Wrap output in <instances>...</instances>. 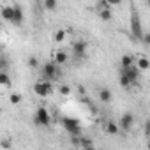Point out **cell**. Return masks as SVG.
Segmentation results:
<instances>
[{
    "label": "cell",
    "mask_w": 150,
    "mask_h": 150,
    "mask_svg": "<svg viewBox=\"0 0 150 150\" xmlns=\"http://www.w3.org/2000/svg\"><path fill=\"white\" fill-rule=\"evenodd\" d=\"M60 78V69L55 62H46L41 71V81H57Z\"/></svg>",
    "instance_id": "obj_1"
},
{
    "label": "cell",
    "mask_w": 150,
    "mask_h": 150,
    "mask_svg": "<svg viewBox=\"0 0 150 150\" xmlns=\"http://www.w3.org/2000/svg\"><path fill=\"white\" fill-rule=\"evenodd\" d=\"M131 34H132V37H134L136 41H143L145 32H143L141 18H139L138 11H134V9H132V14H131Z\"/></svg>",
    "instance_id": "obj_2"
},
{
    "label": "cell",
    "mask_w": 150,
    "mask_h": 150,
    "mask_svg": "<svg viewBox=\"0 0 150 150\" xmlns=\"http://www.w3.org/2000/svg\"><path fill=\"white\" fill-rule=\"evenodd\" d=\"M62 127L71 134V136H80L81 134V125L76 118H71V117H64L62 118Z\"/></svg>",
    "instance_id": "obj_3"
},
{
    "label": "cell",
    "mask_w": 150,
    "mask_h": 150,
    "mask_svg": "<svg viewBox=\"0 0 150 150\" xmlns=\"http://www.w3.org/2000/svg\"><path fill=\"white\" fill-rule=\"evenodd\" d=\"M34 122L37 124V125H42V127H48L50 124H51V118H50V113H48V110L46 108H37V111H35V117H34Z\"/></svg>",
    "instance_id": "obj_4"
},
{
    "label": "cell",
    "mask_w": 150,
    "mask_h": 150,
    "mask_svg": "<svg viewBox=\"0 0 150 150\" xmlns=\"http://www.w3.org/2000/svg\"><path fill=\"white\" fill-rule=\"evenodd\" d=\"M87 42L85 41H76V42H72V57L76 58V60H83L87 57Z\"/></svg>",
    "instance_id": "obj_5"
},
{
    "label": "cell",
    "mask_w": 150,
    "mask_h": 150,
    "mask_svg": "<svg viewBox=\"0 0 150 150\" xmlns=\"http://www.w3.org/2000/svg\"><path fill=\"white\" fill-rule=\"evenodd\" d=\"M34 92L39 96V97H46V96H50L51 92H53V87H51V83L50 81H35V85H34Z\"/></svg>",
    "instance_id": "obj_6"
},
{
    "label": "cell",
    "mask_w": 150,
    "mask_h": 150,
    "mask_svg": "<svg viewBox=\"0 0 150 150\" xmlns=\"http://www.w3.org/2000/svg\"><path fill=\"white\" fill-rule=\"evenodd\" d=\"M132 125H134V115H132L131 111L124 113V115L120 117L118 127H120V129H124V131H129V129H132Z\"/></svg>",
    "instance_id": "obj_7"
},
{
    "label": "cell",
    "mask_w": 150,
    "mask_h": 150,
    "mask_svg": "<svg viewBox=\"0 0 150 150\" xmlns=\"http://www.w3.org/2000/svg\"><path fill=\"white\" fill-rule=\"evenodd\" d=\"M139 72H141V71H139L138 67L132 65V67H125V69H122V71H120V76H127L132 83H136L138 78H139Z\"/></svg>",
    "instance_id": "obj_8"
},
{
    "label": "cell",
    "mask_w": 150,
    "mask_h": 150,
    "mask_svg": "<svg viewBox=\"0 0 150 150\" xmlns=\"http://www.w3.org/2000/svg\"><path fill=\"white\" fill-rule=\"evenodd\" d=\"M14 7V16H13V25L14 27H20L21 23H23V20H25V14H23V9H21V6H18V4H14L13 6Z\"/></svg>",
    "instance_id": "obj_9"
},
{
    "label": "cell",
    "mask_w": 150,
    "mask_h": 150,
    "mask_svg": "<svg viewBox=\"0 0 150 150\" xmlns=\"http://www.w3.org/2000/svg\"><path fill=\"white\" fill-rule=\"evenodd\" d=\"M0 14H2V18L6 21H13V16H14V7L13 6H4L2 9H0Z\"/></svg>",
    "instance_id": "obj_10"
},
{
    "label": "cell",
    "mask_w": 150,
    "mask_h": 150,
    "mask_svg": "<svg viewBox=\"0 0 150 150\" xmlns=\"http://www.w3.org/2000/svg\"><path fill=\"white\" fill-rule=\"evenodd\" d=\"M111 99H113L111 90H108V88H101V90H99V101H101V103L106 104V103H110Z\"/></svg>",
    "instance_id": "obj_11"
},
{
    "label": "cell",
    "mask_w": 150,
    "mask_h": 150,
    "mask_svg": "<svg viewBox=\"0 0 150 150\" xmlns=\"http://www.w3.org/2000/svg\"><path fill=\"white\" fill-rule=\"evenodd\" d=\"M67 62V53L65 51H57L55 53V64L60 65V64H65Z\"/></svg>",
    "instance_id": "obj_12"
},
{
    "label": "cell",
    "mask_w": 150,
    "mask_h": 150,
    "mask_svg": "<svg viewBox=\"0 0 150 150\" xmlns=\"http://www.w3.org/2000/svg\"><path fill=\"white\" fill-rule=\"evenodd\" d=\"M118 131H120V127H118L115 122H108V124H106V132H108V134H113V136H115V134H118Z\"/></svg>",
    "instance_id": "obj_13"
},
{
    "label": "cell",
    "mask_w": 150,
    "mask_h": 150,
    "mask_svg": "<svg viewBox=\"0 0 150 150\" xmlns=\"http://www.w3.org/2000/svg\"><path fill=\"white\" fill-rule=\"evenodd\" d=\"M99 18H101L103 21H110V20L113 18L111 9H103V11H99Z\"/></svg>",
    "instance_id": "obj_14"
},
{
    "label": "cell",
    "mask_w": 150,
    "mask_h": 150,
    "mask_svg": "<svg viewBox=\"0 0 150 150\" xmlns=\"http://www.w3.org/2000/svg\"><path fill=\"white\" fill-rule=\"evenodd\" d=\"M42 7L48 9V11H55V9L58 7V4H57V0H44V2H42Z\"/></svg>",
    "instance_id": "obj_15"
},
{
    "label": "cell",
    "mask_w": 150,
    "mask_h": 150,
    "mask_svg": "<svg viewBox=\"0 0 150 150\" xmlns=\"http://www.w3.org/2000/svg\"><path fill=\"white\" fill-rule=\"evenodd\" d=\"M150 67V62H148V58H145V57H139V60H138V69L139 71H146Z\"/></svg>",
    "instance_id": "obj_16"
},
{
    "label": "cell",
    "mask_w": 150,
    "mask_h": 150,
    "mask_svg": "<svg viewBox=\"0 0 150 150\" xmlns=\"http://www.w3.org/2000/svg\"><path fill=\"white\" fill-rule=\"evenodd\" d=\"M0 85L4 87H11V78L7 72H0Z\"/></svg>",
    "instance_id": "obj_17"
},
{
    "label": "cell",
    "mask_w": 150,
    "mask_h": 150,
    "mask_svg": "<svg viewBox=\"0 0 150 150\" xmlns=\"http://www.w3.org/2000/svg\"><path fill=\"white\" fill-rule=\"evenodd\" d=\"M120 62H122V69H125V67H132V57H131V55H124Z\"/></svg>",
    "instance_id": "obj_18"
},
{
    "label": "cell",
    "mask_w": 150,
    "mask_h": 150,
    "mask_svg": "<svg viewBox=\"0 0 150 150\" xmlns=\"http://www.w3.org/2000/svg\"><path fill=\"white\" fill-rule=\"evenodd\" d=\"M53 39H55V42H62V41L65 39V32H64L62 28H58V30L55 32V35H53Z\"/></svg>",
    "instance_id": "obj_19"
},
{
    "label": "cell",
    "mask_w": 150,
    "mask_h": 150,
    "mask_svg": "<svg viewBox=\"0 0 150 150\" xmlns=\"http://www.w3.org/2000/svg\"><path fill=\"white\" fill-rule=\"evenodd\" d=\"M132 85V81L127 78V76H120V87H124V88H129Z\"/></svg>",
    "instance_id": "obj_20"
},
{
    "label": "cell",
    "mask_w": 150,
    "mask_h": 150,
    "mask_svg": "<svg viewBox=\"0 0 150 150\" xmlns=\"http://www.w3.org/2000/svg\"><path fill=\"white\" fill-rule=\"evenodd\" d=\"M0 71L7 72V57H0Z\"/></svg>",
    "instance_id": "obj_21"
},
{
    "label": "cell",
    "mask_w": 150,
    "mask_h": 150,
    "mask_svg": "<svg viewBox=\"0 0 150 150\" xmlns=\"http://www.w3.org/2000/svg\"><path fill=\"white\" fill-rule=\"evenodd\" d=\"M81 146H83V150L85 148H88V146H92V139L90 138H81V143H80Z\"/></svg>",
    "instance_id": "obj_22"
},
{
    "label": "cell",
    "mask_w": 150,
    "mask_h": 150,
    "mask_svg": "<svg viewBox=\"0 0 150 150\" xmlns=\"http://www.w3.org/2000/svg\"><path fill=\"white\" fill-rule=\"evenodd\" d=\"M60 94L62 96H69L71 94V87L69 85H60Z\"/></svg>",
    "instance_id": "obj_23"
},
{
    "label": "cell",
    "mask_w": 150,
    "mask_h": 150,
    "mask_svg": "<svg viewBox=\"0 0 150 150\" xmlns=\"http://www.w3.org/2000/svg\"><path fill=\"white\" fill-rule=\"evenodd\" d=\"M145 46H148L150 48V32H145V35H143V41H141Z\"/></svg>",
    "instance_id": "obj_24"
},
{
    "label": "cell",
    "mask_w": 150,
    "mask_h": 150,
    "mask_svg": "<svg viewBox=\"0 0 150 150\" xmlns=\"http://www.w3.org/2000/svg\"><path fill=\"white\" fill-rule=\"evenodd\" d=\"M28 65H30V67H37V65H39V60H37L35 57H30V58H28Z\"/></svg>",
    "instance_id": "obj_25"
},
{
    "label": "cell",
    "mask_w": 150,
    "mask_h": 150,
    "mask_svg": "<svg viewBox=\"0 0 150 150\" xmlns=\"http://www.w3.org/2000/svg\"><path fill=\"white\" fill-rule=\"evenodd\" d=\"M20 101H21V96H20V94H13V96H11V103H13V104H18Z\"/></svg>",
    "instance_id": "obj_26"
},
{
    "label": "cell",
    "mask_w": 150,
    "mask_h": 150,
    "mask_svg": "<svg viewBox=\"0 0 150 150\" xmlns=\"http://www.w3.org/2000/svg\"><path fill=\"white\" fill-rule=\"evenodd\" d=\"M143 127H145V134H146V136L150 138V118H148V120H145Z\"/></svg>",
    "instance_id": "obj_27"
},
{
    "label": "cell",
    "mask_w": 150,
    "mask_h": 150,
    "mask_svg": "<svg viewBox=\"0 0 150 150\" xmlns=\"http://www.w3.org/2000/svg\"><path fill=\"white\" fill-rule=\"evenodd\" d=\"M71 143L72 145H80L81 143V138L80 136H71Z\"/></svg>",
    "instance_id": "obj_28"
},
{
    "label": "cell",
    "mask_w": 150,
    "mask_h": 150,
    "mask_svg": "<svg viewBox=\"0 0 150 150\" xmlns=\"http://www.w3.org/2000/svg\"><path fill=\"white\" fill-rule=\"evenodd\" d=\"M2 148H4V150H9V148H11V141H9V139H4V141H2Z\"/></svg>",
    "instance_id": "obj_29"
},
{
    "label": "cell",
    "mask_w": 150,
    "mask_h": 150,
    "mask_svg": "<svg viewBox=\"0 0 150 150\" xmlns=\"http://www.w3.org/2000/svg\"><path fill=\"white\" fill-rule=\"evenodd\" d=\"M85 150H96V148H94V146H88V148H85Z\"/></svg>",
    "instance_id": "obj_30"
},
{
    "label": "cell",
    "mask_w": 150,
    "mask_h": 150,
    "mask_svg": "<svg viewBox=\"0 0 150 150\" xmlns=\"http://www.w3.org/2000/svg\"><path fill=\"white\" fill-rule=\"evenodd\" d=\"M146 146H148V150H150V139H148V145H146Z\"/></svg>",
    "instance_id": "obj_31"
},
{
    "label": "cell",
    "mask_w": 150,
    "mask_h": 150,
    "mask_svg": "<svg viewBox=\"0 0 150 150\" xmlns=\"http://www.w3.org/2000/svg\"><path fill=\"white\" fill-rule=\"evenodd\" d=\"M146 6H148V7H150V0H148V2H146Z\"/></svg>",
    "instance_id": "obj_32"
}]
</instances>
